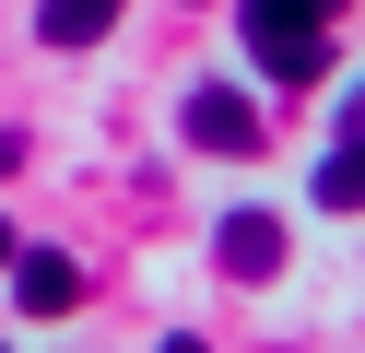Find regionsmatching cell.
Returning <instances> with one entry per match:
<instances>
[{
    "label": "cell",
    "mask_w": 365,
    "mask_h": 353,
    "mask_svg": "<svg viewBox=\"0 0 365 353\" xmlns=\"http://www.w3.org/2000/svg\"><path fill=\"white\" fill-rule=\"evenodd\" d=\"M330 12L341 0H236V36L271 83H318L330 71Z\"/></svg>",
    "instance_id": "6da1fadb"
},
{
    "label": "cell",
    "mask_w": 365,
    "mask_h": 353,
    "mask_svg": "<svg viewBox=\"0 0 365 353\" xmlns=\"http://www.w3.org/2000/svg\"><path fill=\"white\" fill-rule=\"evenodd\" d=\"M177 130H189L200 153H224V165H236V153H259V106H247L236 83H189V106H177Z\"/></svg>",
    "instance_id": "7a4b0ae2"
},
{
    "label": "cell",
    "mask_w": 365,
    "mask_h": 353,
    "mask_svg": "<svg viewBox=\"0 0 365 353\" xmlns=\"http://www.w3.org/2000/svg\"><path fill=\"white\" fill-rule=\"evenodd\" d=\"M36 36L48 47H106L118 36V0H36Z\"/></svg>",
    "instance_id": "5b68a950"
},
{
    "label": "cell",
    "mask_w": 365,
    "mask_h": 353,
    "mask_svg": "<svg viewBox=\"0 0 365 353\" xmlns=\"http://www.w3.org/2000/svg\"><path fill=\"white\" fill-rule=\"evenodd\" d=\"M0 259H12V212H0Z\"/></svg>",
    "instance_id": "ba28073f"
},
{
    "label": "cell",
    "mask_w": 365,
    "mask_h": 353,
    "mask_svg": "<svg viewBox=\"0 0 365 353\" xmlns=\"http://www.w3.org/2000/svg\"><path fill=\"white\" fill-rule=\"evenodd\" d=\"M318 212H354V141H330V153H318Z\"/></svg>",
    "instance_id": "8992f818"
},
{
    "label": "cell",
    "mask_w": 365,
    "mask_h": 353,
    "mask_svg": "<svg viewBox=\"0 0 365 353\" xmlns=\"http://www.w3.org/2000/svg\"><path fill=\"white\" fill-rule=\"evenodd\" d=\"M212 271L224 282H271L283 271V212H224L212 224Z\"/></svg>",
    "instance_id": "3957f363"
},
{
    "label": "cell",
    "mask_w": 365,
    "mask_h": 353,
    "mask_svg": "<svg viewBox=\"0 0 365 353\" xmlns=\"http://www.w3.org/2000/svg\"><path fill=\"white\" fill-rule=\"evenodd\" d=\"M0 271H12V295H24V318H71V306H83V271H71L59 247H12Z\"/></svg>",
    "instance_id": "277c9868"
},
{
    "label": "cell",
    "mask_w": 365,
    "mask_h": 353,
    "mask_svg": "<svg viewBox=\"0 0 365 353\" xmlns=\"http://www.w3.org/2000/svg\"><path fill=\"white\" fill-rule=\"evenodd\" d=\"M153 353H212V342H189V329H165V342H153Z\"/></svg>",
    "instance_id": "52a82bcc"
}]
</instances>
